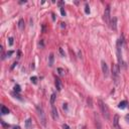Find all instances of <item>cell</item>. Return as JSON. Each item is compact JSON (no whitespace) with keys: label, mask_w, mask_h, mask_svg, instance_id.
Here are the masks:
<instances>
[{"label":"cell","mask_w":129,"mask_h":129,"mask_svg":"<svg viewBox=\"0 0 129 129\" xmlns=\"http://www.w3.org/2000/svg\"><path fill=\"white\" fill-rule=\"evenodd\" d=\"M127 105H128L127 101H121L119 105H118V107H119V109H125V108L127 107Z\"/></svg>","instance_id":"obj_11"},{"label":"cell","mask_w":129,"mask_h":129,"mask_svg":"<svg viewBox=\"0 0 129 129\" xmlns=\"http://www.w3.org/2000/svg\"><path fill=\"white\" fill-rule=\"evenodd\" d=\"M31 119H30V118H28L27 120H26V122H25V127L27 128V129H29L30 127H31Z\"/></svg>","instance_id":"obj_15"},{"label":"cell","mask_w":129,"mask_h":129,"mask_svg":"<svg viewBox=\"0 0 129 129\" xmlns=\"http://www.w3.org/2000/svg\"><path fill=\"white\" fill-rule=\"evenodd\" d=\"M85 12H86L87 14H89V13H90V7H89V5H88V4L85 5Z\"/></svg>","instance_id":"obj_18"},{"label":"cell","mask_w":129,"mask_h":129,"mask_svg":"<svg viewBox=\"0 0 129 129\" xmlns=\"http://www.w3.org/2000/svg\"><path fill=\"white\" fill-rule=\"evenodd\" d=\"M61 13H62V15H63V16L66 15V11H64V7H61Z\"/></svg>","instance_id":"obj_21"},{"label":"cell","mask_w":129,"mask_h":129,"mask_svg":"<svg viewBox=\"0 0 129 129\" xmlns=\"http://www.w3.org/2000/svg\"><path fill=\"white\" fill-rule=\"evenodd\" d=\"M1 113L3 115H6V114H8L9 113V110H8V108H6L5 106H1Z\"/></svg>","instance_id":"obj_14"},{"label":"cell","mask_w":129,"mask_h":129,"mask_svg":"<svg viewBox=\"0 0 129 129\" xmlns=\"http://www.w3.org/2000/svg\"><path fill=\"white\" fill-rule=\"evenodd\" d=\"M125 120H126V121L128 122V123H129V114H127L126 116H125Z\"/></svg>","instance_id":"obj_25"},{"label":"cell","mask_w":129,"mask_h":129,"mask_svg":"<svg viewBox=\"0 0 129 129\" xmlns=\"http://www.w3.org/2000/svg\"><path fill=\"white\" fill-rule=\"evenodd\" d=\"M36 111H37V115H38L39 119H40V122L42 123L43 126L46 125V115L43 113V109L40 106H36Z\"/></svg>","instance_id":"obj_4"},{"label":"cell","mask_w":129,"mask_h":129,"mask_svg":"<svg viewBox=\"0 0 129 129\" xmlns=\"http://www.w3.org/2000/svg\"><path fill=\"white\" fill-rule=\"evenodd\" d=\"M12 53H13V52H12V50H10V52H8V53H7V56L9 57V56H11Z\"/></svg>","instance_id":"obj_26"},{"label":"cell","mask_w":129,"mask_h":129,"mask_svg":"<svg viewBox=\"0 0 129 129\" xmlns=\"http://www.w3.org/2000/svg\"><path fill=\"white\" fill-rule=\"evenodd\" d=\"M52 117L53 120H57V118H59V114H57V110L55 106L52 107Z\"/></svg>","instance_id":"obj_10"},{"label":"cell","mask_w":129,"mask_h":129,"mask_svg":"<svg viewBox=\"0 0 129 129\" xmlns=\"http://www.w3.org/2000/svg\"><path fill=\"white\" fill-rule=\"evenodd\" d=\"M57 72H59V75H60L61 77L64 76V70L62 69V68H59V69H57Z\"/></svg>","instance_id":"obj_17"},{"label":"cell","mask_w":129,"mask_h":129,"mask_svg":"<svg viewBox=\"0 0 129 129\" xmlns=\"http://www.w3.org/2000/svg\"><path fill=\"white\" fill-rule=\"evenodd\" d=\"M110 27L112 30H114V31H116L117 30V18L116 17H113V18H111L110 20Z\"/></svg>","instance_id":"obj_7"},{"label":"cell","mask_w":129,"mask_h":129,"mask_svg":"<svg viewBox=\"0 0 129 129\" xmlns=\"http://www.w3.org/2000/svg\"><path fill=\"white\" fill-rule=\"evenodd\" d=\"M98 104H99V108H100V111L102 113V116H103L105 119H109L110 114H109V109H108L107 105L105 104L101 99L98 100Z\"/></svg>","instance_id":"obj_3"},{"label":"cell","mask_w":129,"mask_h":129,"mask_svg":"<svg viewBox=\"0 0 129 129\" xmlns=\"http://www.w3.org/2000/svg\"><path fill=\"white\" fill-rule=\"evenodd\" d=\"M18 27L20 30H23L24 29V20L23 19H19L18 21Z\"/></svg>","instance_id":"obj_12"},{"label":"cell","mask_w":129,"mask_h":129,"mask_svg":"<svg viewBox=\"0 0 129 129\" xmlns=\"http://www.w3.org/2000/svg\"><path fill=\"white\" fill-rule=\"evenodd\" d=\"M55 100H56V94L53 93L52 96H50V104L53 106V104H55Z\"/></svg>","instance_id":"obj_16"},{"label":"cell","mask_w":129,"mask_h":129,"mask_svg":"<svg viewBox=\"0 0 129 129\" xmlns=\"http://www.w3.org/2000/svg\"><path fill=\"white\" fill-rule=\"evenodd\" d=\"M60 53H61V55H62V57H64V50H63V49H62V47H60Z\"/></svg>","instance_id":"obj_23"},{"label":"cell","mask_w":129,"mask_h":129,"mask_svg":"<svg viewBox=\"0 0 129 129\" xmlns=\"http://www.w3.org/2000/svg\"><path fill=\"white\" fill-rule=\"evenodd\" d=\"M61 24H62V25H61V26H62V28H64V27H66V23H64V22H62V23H61Z\"/></svg>","instance_id":"obj_27"},{"label":"cell","mask_w":129,"mask_h":129,"mask_svg":"<svg viewBox=\"0 0 129 129\" xmlns=\"http://www.w3.org/2000/svg\"><path fill=\"white\" fill-rule=\"evenodd\" d=\"M30 81H31V82H32L33 84H36V83H37V78L33 76V77L30 78Z\"/></svg>","instance_id":"obj_19"},{"label":"cell","mask_w":129,"mask_h":129,"mask_svg":"<svg viewBox=\"0 0 129 129\" xmlns=\"http://www.w3.org/2000/svg\"><path fill=\"white\" fill-rule=\"evenodd\" d=\"M49 57V67H53V60H55V57H53V53H50Z\"/></svg>","instance_id":"obj_13"},{"label":"cell","mask_w":129,"mask_h":129,"mask_svg":"<svg viewBox=\"0 0 129 129\" xmlns=\"http://www.w3.org/2000/svg\"><path fill=\"white\" fill-rule=\"evenodd\" d=\"M113 127L115 129H121V127L119 126V116H118V115H114V118H113Z\"/></svg>","instance_id":"obj_8"},{"label":"cell","mask_w":129,"mask_h":129,"mask_svg":"<svg viewBox=\"0 0 129 129\" xmlns=\"http://www.w3.org/2000/svg\"><path fill=\"white\" fill-rule=\"evenodd\" d=\"M101 67H102V72H103L104 76L105 77H108V75H109V68H108L106 62L102 61V62H101Z\"/></svg>","instance_id":"obj_6"},{"label":"cell","mask_w":129,"mask_h":129,"mask_svg":"<svg viewBox=\"0 0 129 129\" xmlns=\"http://www.w3.org/2000/svg\"><path fill=\"white\" fill-rule=\"evenodd\" d=\"M104 21L107 23V24H110V20H111V17H110V6L107 5V7L105 8V11H104Z\"/></svg>","instance_id":"obj_5"},{"label":"cell","mask_w":129,"mask_h":129,"mask_svg":"<svg viewBox=\"0 0 129 129\" xmlns=\"http://www.w3.org/2000/svg\"><path fill=\"white\" fill-rule=\"evenodd\" d=\"M13 45V37H9V46H11Z\"/></svg>","instance_id":"obj_22"},{"label":"cell","mask_w":129,"mask_h":129,"mask_svg":"<svg viewBox=\"0 0 129 129\" xmlns=\"http://www.w3.org/2000/svg\"><path fill=\"white\" fill-rule=\"evenodd\" d=\"M14 91H16V92H20V86L19 85H16V86L14 87Z\"/></svg>","instance_id":"obj_20"},{"label":"cell","mask_w":129,"mask_h":129,"mask_svg":"<svg viewBox=\"0 0 129 129\" xmlns=\"http://www.w3.org/2000/svg\"><path fill=\"white\" fill-rule=\"evenodd\" d=\"M55 85H56V88H57V90L59 91H62L63 89V86H62V82H61V80L59 79V78H56V80H55Z\"/></svg>","instance_id":"obj_9"},{"label":"cell","mask_w":129,"mask_h":129,"mask_svg":"<svg viewBox=\"0 0 129 129\" xmlns=\"http://www.w3.org/2000/svg\"><path fill=\"white\" fill-rule=\"evenodd\" d=\"M122 43H123V40H122V38H119L117 40V57H118V62H119V64L120 67H123V68H126V66H125V63L123 62V60H122Z\"/></svg>","instance_id":"obj_2"},{"label":"cell","mask_w":129,"mask_h":129,"mask_svg":"<svg viewBox=\"0 0 129 129\" xmlns=\"http://www.w3.org/2000/svg\"><path fill=\"white\" fill-rule=\"evenodd\" d=\"M112 79H113L115 85L119 84V81H120V69H119V66L116 64H112Z\"/></svg>","instance_id":"obj_1"},{"label":"cell","mask_w":129,"mask_h":129,"mask_svg":"<svg viewBox=\"0 0 129 129\" xmlns=\"http://www.w3.org/2000/svg\"><path fill=\"white\" fill-rule=\"evenodd\" d=\"M63 128H64V129H71L69 125H67V124H64V125H63Z\"/></svg>","instance_id":"obj_24"}]
</instances>
